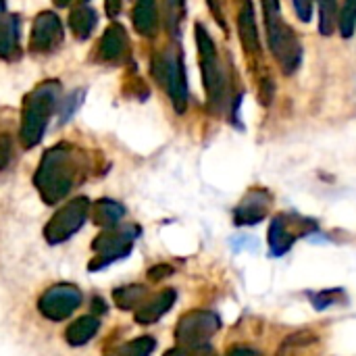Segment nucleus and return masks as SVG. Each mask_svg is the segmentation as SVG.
<instances>
[{
  "instance_id": "36",
  "label": "nucleus",
  "mask_w": 356,
  "mask_h": 356,
  "mask_svg": "<svg viewBox=\"0 0 356 356\" xmlns=\"http://www.w3.org/2000/svg\"><path fill=\"white\" fill-rule=\"evenodd\" d=\"M81 2H88V0H81Z\"/></svg>"
},
{
  "instance_id": "23",
  "label": "nucleus",
  "mask_w": 356,
  "mask_h": 356,
  "mask_svg": "<svg viewBox=\"0 0 356 356\" xmlns=\"http://www.w3.org/2000/svg\"><path fill=\"white\" fill-rule=\"evenodd\" d=\"M186 15V2L184 0H165V25L171 35L179 33V25Z\"/></svg>"
},
{
  "instance_id": "5",
  "label": "nucleus",
  "mask_w": 356,
  "mask_h": 356,
  "mask_svg": "<svg viewBox=\"0 0 356 356\" xmlns=\"http://www.w3.org/2000/svg\"><path fill=\"white\" fill-rule=\"evenodd\" d=\"M152 75L167 90L173 108L181 115L188 106V81L184 69V56L177 48H167L152 56Z\"/></svg>"
},
{
  "instance_id": "21",
  "label": "nucleus",
  "mask_w": 356,
  "mask_h": 356,
  "mask_svg": "<svg viewBox=\"0 0 356 356\" xmlns=\"http://www.w3.org/2000/svg\"><path fill=\"white\" fill-rule=\"evenodd\" d=\"M96 330H98V321L94 317H83L67 330V340L71 344H86L88 340H92Z\"/></svg>"
},
{
  "instance_id": "20",
  "label": "nucleus",
  "mask_w": 356,
  "mask_h": 356,
  "mask_svg": "<svg viewBox=\"0 0 356 356\" xmlns=\"http://www.w3.org/2000/svg\"><path fill=\"white\" fill-rule=\"evenodd\" d=\"M123 215H125V209L113 200H100L94 207V219L98 225H117Z\"/></svg>"
},
{
  "instance_id": "17",
  "label": "nucleus",
  "mask_w": 356,
  "mask_h": 356,
  "mask_svg": "<svg viewBox=\"0 0 356 356\" xmlns=\"http://www.w3.org/2000/svg\"><path fill=\"white\" fill-rule=\"evenodd\" d=\"M19 54V19L4 15L0 19V58L13 60Z\"/></svg>"
},
{
  "instance_id": "24",
  "label": "nucleus",
  "mask_w": 356,
  "mask_h": 356,
  "mask_svg": "<svg viewBox=\"0 0 356 356\" xmlns=\"http://www.w3.org/2000/svg\"><path fill=\"white\" fill-rule=\"evenodd\" d=\"M338 27L344 38H350L356 27V0H344L342 10L338 15Z\"/></svg>"
},
{
  "instance_id": "30",
  "label": "nucleus",
  "mask_w": 356,
  "mask_h": 356,
  "mask_svg": "<svg viewBox=\"0 0 356 356\" xmlns=\"http://www.w3.org/2000/svg\"><path fill=\"white\" fill-rule=\"evenodd\" d=\"M171 273H173V269H171L169 265H159V267H152V269H150L148 277L154 280V282H159V280H163V277H167V275H171Z\"/></svg>"
},
{
  "instance_id": "11",
  "label": "nucleus",
  "mask_w": 356,
  "mask_h": 356,
  "mask_svg": "<svg viewBox=\"0 0 356 356\" xmlns=\"http://www.w3.org/2000/svg\"><path fill=\"white\" fill-rule=\"evenodd\" d=\"M238 35L242 42V48L252 65L261 63V40H259V27L254 17V6L250 0H238Z\"/></svg>"
},
{
  "instance_id": "18",
  "label": "nucleus",
  "mask_w": 356,
  "mask_h": 356,
  "mask_svg": "<svg viewBox=\"0 0 356 356\" xmlns=\"http://www.w3.org/2000/svg\"><path fill=\"white\" fill-rule=\"evenodd\" d=\"M317 344H319V336L311 330H302V332H296L286 338L277 356H298L302 350H311Z\"/></svg>"
},
{
  "instance_id": "29",
  "label": "nucleus",
  "mask_w": 356,
  "mask_h": 356,
  "mask_svg": "<svg viewBox=\"0 0 356 356\" xmlns=\"http://www.w3.org/2000/svg\"><path fill=\"white\" fill-rule=\"evenodd\" d=\"M294 8L300 21H311L313 17V0H294Z\"/></svg>"
},
{
  "instance_id": "15",
  "label": "nucleus",
  "mask_w": 356,
  "mask_h": 356,
  "mask_svg": "<svg viewBox=\"0 0 356 356\" xmlns=\"http://www.w3.org/2000/svg\"><path fill=\"white\" fill-rule=\"evenodd\" d=\"M177 294L175 290H163L159 294H154L152 298L144 300L138 311H136V321L142 323V325H150V323H156L175 302Z\"/></svg>"
},
{
  "instance_id": "35",
  "label": "nucleus",
  "mask_w": 356,
  "mask_h": 356,
  "mask_svg": "<svg viewBox=\"0 0 356 356\" xmlns=\"http://www.w3.org/2000/svg\"><path fill=\"white\" fill-rule=\"evenodd\" d=\"M2 13H4V0H0V19H2V17H4V15H2Z\"/></svg>"
},
{
  "instance_id": "7",
  "label": "nucleus",
  "mask_w": 356,
  "mask_h": 356,
  "mask_svg": "<svg viewBox=\"0 0 356 356\" xmlns=\"http://www.w3.org/2000/svg\"><path fill=\"white\" fill-rule=\"evenodd\" d=\"M221 330V319L213 311H190L175 327V340L179 346H204Z\"/></svg>"
},
{
  "instance_id": "3",
  "label": "nucleus",
  "mask_w": 356,
  "mask_h": 356,
  "mask_svg": "<svg viewBox=\"0 0 356 356\" xmlns=\"http://www.w3.org/2000/svg\"><path fill=\"white\" fill-rule=\"evenodd\" d=\"M271 52L284 75H294L302 63V46L294 29L284 21L280 0H261Z\"/></svg>"
},
{
  "instance_id": "33",
  "label": "nucleus",
  "mask_w": 356,
  "mask_h": 356,
  "mask_svg": "<svg viewBox=\"0 0 356 356\" xmlns=\"http://www.w3.org/2000/svg\"><path fill=\"white\" fill-rule=\"evenodd\" d=\"M225 356H259L252 348H248V346H234V348H229L227 350V355Z\"/></svg>"
},
{
  "instance_id": "16",
  "label": "nucleus",
  "mask_w": 356,
  "mask_h": 356,
  "mask_svg": "<svg viewBox=\"0 0 356 356\" xmlns=\"http://www.w3.org/2000/svg\"><path fill=\"white\" fill-rule=\"evenodd\" d=\"M131 21H134V27L140 35L152 38L156 33V27H159L156 0H136Z\"/></svg>"
},
{
  "instance_id": "25",
  "label": "nucleus",
  "mask_w": 356,
  "mask_h": 356,
  "mask_svg": "<svg viewBox=\"0 0 356 356\" xmlns=\"http://www.w3.org/2000/svg\"><path fill=\"white\" fill-rule=\"evenodd\" d=\"M154 348H156V342L152 338H138V340L121 346L119 350H115L113 356H150Z\"/></svg>"
},
{
  "instance_id": "19",
  "label": "nucleus",
  "mask_w": 356,
  "mask_h": 356,
  "mask_svg": "<svg viewBox=\"0 0 356 356\" xmlns=\"http://www.w3.org/2000/svg\"><path fill=\"white\" fill-rule=\"evenodd\" d=\"M96 23H98V17H96V13H94L92 8H88V6H79V8H75V10L69 15V29L75 33L77 40L90 38V33L94 31Z\"/></svg>"
},
{
  "instance_id": "28",
  "label": "nucleus",
  "mask_w": 356,
  "mask_h": 356,
  "mask_svg": "<svg viewBox=\"0 0 356 356\" xmlns=\"http://www.w3.org/2000/svg\"><path fill=\"white\" fill-rule=\"evenodd\" d=\"M10 154H13V142L6 134H0V171L10 163Z\"/></svg>"
},
{
  "instance_id": "2",
  "label": "nucleus",
  "mask_w": 356,
  "mask_h": 356,
  "mask_svg": "<svg viewBox=\"0 0 356 356\" xmlns=\"http://www.w3.org/2000/svg\"><path fill=\"white\" fill-rule=\"evenodd\" d=\"M58 98H60V83L56 79L42 81L25 96L23 111H21V129H19L25 148H31L42 140Z\"/></svg>"
},
{
  "instance_id": "12",
  "label": "nucleus",
  "mask_w": 356,
  "mask_h": 356,
  "mask_svg": "<svg viewBox=\"0 0 356 356\" xmlns=\"http://www.w3.org/2000/svg\"><path fill=\"white\" fill-rule=\"evenodd\" d=\"M86 211H88V202L81 198V200H75L71 204H67L65 209H60L50 225L46 227V236L52 240V242H60L65 238H69L71 234H75L79 229V225L83 223V217H86Z\"/></svg>"
},
{
  "instance_id": "14",
  "label": "nucleus",
  "mask_w": 356,
  "mask_h": 356,
  "mask_svg": "<svg viewBox=\"0 0 356 356\" xmlns=\"http://www.w3.org/2000/svg\"><path fill=\"white\" fill-rule=\"evenodd\" d=\"M129 52V38H127V31L115 23L111 25L102 38H100V44H98V58L102 63H119L127 56Z\"/></svg>"
},
{
  "instance_id": "22",
  "label": "nucleus",
  "mask_w": 356,
  "mask_h": 356,
  "mask_svg": "<svg viewBox=\"0 0 356 356\" xmlns=\"http://www.w3.org/2000/svg\"><path fill=\"white\" fill-rule=\"evenodd\" d=\"M146 288L144 286H129V288H119L113 296L119 305V309H136L146 300Z\"/></svg>"
},
{
  "instance_id": "6",
  "label": "nucleus",
  "mask_w": 356,
  "mask_h": 356,
  "mask_svg": "<svg viewBox=\"0 0 356 356\" xmlns=\"http://www.w3.org/2000/svg\"><path fill=\"white\" fill-rule=\"evenodd\" d=\"M317 229V221L300 217L296 213H277L269 225V252L271 257H284L300 236H309Z\"/></svg>"
},
{
  "instance_id": "13",
  "label": "nucleus",
  "mask_w": 356,
  "mask_h": 356,
  "mask_svg": "<svg viewBox=\"0 0 356 356\" xmlns=\"http://www.w3.org/2000/svg\"><path fill=\"white\" fill-rule=\"evenodd\" d=\"M81 300V294L75 288L69 286H60V288H52L50 292H46L40 300V311L44 313V317L60 321L65 317H69L77 305Z\"/></svg>"
},
{
  "instance_id": "32",
  "label": "nucleus",
  "mask_w": 356,
  "mask_h": 356,
  "mask_svg": "<svg viewBox=\"0 0 356 356\" xmlns=\"http://www.w3.org/2000/svg\"><path fill=\"white\" fill-rule=\"evenodd\" d=\"M121 6H123V0H104V10L108 17H117L121 13Z\"/></svg>"
},
{
  "instance_id": "34",
  "label": "nucleus",
  "mask_w": 356,
  "mask_h": 356,
  "mask_svg": "<svg viewBox=\"0 0 356 356\" xmlns=\"http://www.w3.org/2000/svg\"><path fill=\"white\" fill-rule=\"evenodd\" d=\"M69 2H71V0H54V4H56V6H67Z\"/></svg>"
},
{
  "instance_id": "31",
  "label": "nucleus",
  "mask_w": 356,
  "mask_h": 356,
  "mask_svg": "<svg viewBox=\"0 0 356 356\" xmlns=\"http://www.w3.org/2000/svg\"><path fill=\"white\" fill-rule=\"evenodd\" d=\"M207 2H209L211 13H213V17L217 19V23L225 29V17H223V10H221V6H219V2H221V0H207Z\"/></svg>"
},
{
  "instance_id": "27",
  "label": "nucleus",
  "mask_w": 356,
  "mask_h": 356,
  "mask_svg": "<svg viewBox=\"0 0 356 356\" xmlns=\"http://www.w3.org/2000/svg\"><path fill=\"white\" fill-rule=\"evenodd\" d=\"M165 356H213V353L204 344V346H177V348L169 350Z\"/></svg>"
},
{
  "instance_id": "10",
  "label": "nucleus",
  "mask_w": 356,
  "mask_h": 356,
  "mask_svg": "<svg viewBox=\"0 0 356 356\" xmlns=\"http://www.w3.org/2000/svg\"><path fill=\"white\" fill-rule=\"evenodd\" d=\"M273 207V196L265 188H252L240 204L234 209V223L240 225H257L263 219H267L269 211Z\"/></svg>"
},
{
  "instance_id": "9",
  "label": "nucleus",
  "mask_w": 356,
  "mask_h": 356,
  "mask_svg": "<svg viewBox=\"0 0 356 356\" xmlns=\"http://www.w3.org/2000/svg\"><path fill=\"white\" fill-rule=\"evenodd\" d=\"M63 38H65V31H63V23L58 15H54L52 10H44L33 19L29 48L31 52H38V54L52 52L60 46Z\"/></svg>"
},
{
  "instance_id": "26",
  "label": "nucleus",
  "mask_w": 356,
  "mask_h": 356,
  "mask_svg": "<svg viewBox=\"0 0 356 356\" xmlns=\"http://www.w3.org/2000/svg\"><path fill=\"white\" fill-rule=\"evenodd\" d=\"M313 307L317 311H323V309H330L334 305H338L340 300H344V292L340 288H334V290H321V292H315L309 296Z\"/></svg>"
},
{
  "instance_id": "1",
  "label": "nucleus",
  "mask_w": 356,
  "mask_h": 356,
  "mask_svg": "<svg viewBox=\"0 0 356 356\" xmlns=\"http://www.w3.org/2000/svg\"><path fill=\"white\" fill-rule=\"evenodd\" d=\"M79 171L81 154L69 144H58L42 156L35 173V186L46 202H56L71 192Z\"/></svg>"
},
{
  "instance_id": "8",
  "label": "nucleus",
  "mask_w": 356,
  "mask_h": 356,
  "mask_svg": "<svg viewBox=\"0 0 356 356\" xmlns=\"http://www.w3.org/2000/svg\"><path fill=\"white\" fill-rule=\"evenodd\" d=\"M138 234H140V229L136 225H125V227H117V229L100 236L98 242L94 244V248L100 252V257H96V261L92 263V269L104 267L117 259H125V254H129V250L134 248V240Z\"/></svg>"
},
{
  "instance_id": "4",
  "label": "nucleus",
  "mask_w": 356,
  "mask_h": 356,
  "mask_svg": "<svg viewBox=\"0 0 356 356\" xmlns=\"http://www.w3.org/2000/svg\"><path fill=\"white\" fill-rule=\"evenodd\" d=\"M196 46H198V60H200V71H202L209 106L215 113H223L232 100L229 81H227L225 69L221 65V58L217 54L215 42L202 23H196Z\"/></svg>"
}]
</instances>
